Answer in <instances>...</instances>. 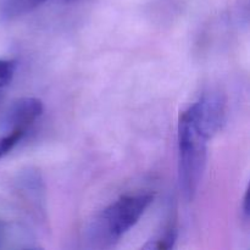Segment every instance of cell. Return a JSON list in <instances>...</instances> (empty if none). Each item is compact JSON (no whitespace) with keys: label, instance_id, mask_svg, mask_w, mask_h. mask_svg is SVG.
<instances>
[{"label":"cell","instance_id":"obj_1","mask_svg":"<svg viewBox=\"0 0 250 250\" xmlns=\"http://www.w3.org/2000/svg\"><path fill=\"white\" fill-rule=\"evenodd\" d=\"M154 200L150 193L122 195L100 211L88 227V241L98 248L115 246L141 220Z\"/></svg>","mask_w":250,"mask_h":250},{"label":"cell","instance_id":"obj_2","mask_svg":"<svg viewBox=\"0 0 250 250\" xmlns=\"http://www.w3.org/2000/svg\"><path fill=\"white\" fill-rule=\"evenodd\" d=\"M178 181L183 197L192 200L199 188L207 166L208 141L181 114L178 121Z\"/></svg>","mask_w":250,"mask_h":250},{"label":"cell","instance_id":"obj_3","mask_svg":"<svg viewBox=\"0 0 250 250\" xmlns=\"http://www.w3.org/2000/svg\"><path fill=\"white\" fill-rule=\"evenodd\" d=\"M182 114L198 132L211 139L221 131L226 121V99L221 93H207Z\"/></svg>","mask_w":250,"mask_h":250},{"label":"cell","instance_id":"obj_4","mask_svg":"<svg viewBox=\"0 0 250 250\" xmlns=\"http://www.w3.org/2000/svg\"><path fill=\"white\" fill-rule=\"evenodd\" d=\"M44 111L43 103L34 97H23L11 104L2 119L1 126L5 132H23L42 116Z\"/></svg>","mask_w":250,"mask_h":250},{"label":"cell","instance_id":"obj_5","mask_svg":"<svg viewBox=\"0 0 250 250\" xmlns=\"http://www.w3.org/2000/svg\"><path fill=\"white\" fill-rule=\"evenodd\" d=\"M46 1L48 0H5L2 4L1 16L6 21L19 19L32 12Z\"/></svg>","mask_w":250,"mask_h":250},{"label":"cell","instance_id":"obj_6","mask_svg":"<svg viewBox=\"0 0 250 250\" xmlns=\"http://www.w3.org/2000/svg\"><path fill=\"white\" fill-rule=\"evenodd\" d=\"M176 241H177V229L173 225H170V226L164 229V232H161L160 234L146 242L143 246V249H171L175 247Z\"/></svg>","mask_w":250,"mask_h":250},{"label":"cell","instance_id":"obj_7","mask_svg":"<svg viewBox=\"0 0 250 250\" xmlns=\"http://www.w3.org/2000/svg\"><path fill=\"white\" fill-rule=\"evenodd\" d=\"M26 133L23 132H5L4 134L0 136V159L4 158L6 154H9L15 146H17L20 141L23 138Z\"/></svg>","mask_w":250,"mask_h":250},{"label":"cell","instance_id":"obj_8","mask_svg":"<svg viewBox=\"0 0 250 250\" xmlns=\"http://www.w3.org/2000/svg\"><path fill=\"white\" fill-rule=\"evenodd\" d=\"M17 63L15 60H0V89L6 87L14 78Z\"/></svg>","mask_w":250,"mask_h":250},{"label":"cell","instance_id":"obj_9","mask_svg":"<svg viewBox=\"0 0 250 250\" xmlns=\"http://www.w3.org/2000/svg\"><path fill=\"white\" fill-rule=\"evenodd\" d=\"M242 212H243V219L248 222L249 220V192L247 189L246 194H244L243 198V204H242Z\"/></svg>","mask_w":250,"mask_h":250},{"label":"cell","instance_id":"obj_10","mask_svg":"<svg viewBox=\"0 0 250 250\" xmlns=\"http://www.w3.org/2000/svg\"><path fill=\"white\" fill-rule=\"evenodd\" d=\"M6 232H7L6 225H5L2 221H0V248H1L2 243H4V241H5V237H6Z\"/></svg>","mask_w":250,"mask_h":250}]
</instances>
